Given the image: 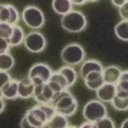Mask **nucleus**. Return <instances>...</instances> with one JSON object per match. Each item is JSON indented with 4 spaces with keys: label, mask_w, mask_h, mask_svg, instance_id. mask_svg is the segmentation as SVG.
<instances>
[{
    "label": "nucleus",
    "mask_w": 128,
    "mask_h": 128,
    "mask_svg": "<svg viewBox=\"0 0 128 128\" xmlns=\"http://www.w3.org/2000/svg\"><path fill=\"white\" fill-rule=\"evenodd\" d=\"M50 104L53 105L57 113L65 117H71L74 115L78 108L77 99L68 89L55 93Z\"/></svg>",
    "instance_id": "obj_1"
},
{
    "label": "nucleus",
    "mask_w": 128,
    "mask_h": 128,
    "mask_svg": "<svg viewBox=\"0 0 128 128\" xmlns=\"http://www.w3.org/2000/svg\"><path fill=\"white\" fill-rule=\"evenodd\" d=\"M61 25L64 30L70 33H79L84 31L88 25L86 16L81 12L72 10L62 16Z\"/></svg>",
    "instance_id": "obj_2"
},
{
    "label": "nucleus",
    "mask_w": 128,
    "mask_h": 128,
    "mask_svg": "<svg viewBox=\"0 0 128 128\" xmlns=\"http://www.w3.org/2000/svg\"><path fill=\"white\" fill-rule=\"evenodd\" d=\"M61 58L66 65H78L84 61L85 51L80 44L70 43L62 49Z\"/></svg>",
    "instance_id": "obj_3"
},
{
    "label": "nucleus",
    "mask_w": 128,
    "mask_h": 128,
    "mask_svg": "<svg viewBox=\"0 0 128 128\" xmlns=\"http://www.w3.org/2000/svg\"><path fill=\"white\" fill-rule=\"evenodd\" d=\"M22 18L26 26L32 29L41 28L45 22L43 12L34 6H28L23 9Z\"/></svg>",
    "instance_id": "obj_4"
},
{
    "label": "nucleus",
    "mask_w": 128,
    "mask_h": 128,
    "mask_svg": "<svg viewBox=\"0 0 128 128\" xmlns=\"http://www.w3.org/2000/svg\"><path fill=\"white\" fill-rule=\"evenodd\" d=\"M108 115L107 108L99 100H91L84 107L83 117L87 121L95 123L97 120Z\"/></svg>",
    "instance_id": "obj_5"
},
{
    "label": "nucleus",
    "mask_w": 128,
    "mask_h": 128,
    "mask_svg": "<svg viewBox=\"0 0 128 128\" xmlns=\"http://www.w3.org/2000/svg\"><path fill=\"white\" fill-rule=\"evenodd\" d=\"M26 48L32 53H40L47 46V40L43 34L37 31L29 32L23 41Z\"/></svg>",
    "instance_id": "obj_6"
},
{
    "label": "nucleus",
    "mask_w": 128,
    "mask_h": 128,
    "mask_svg": "<svg viewBox=\"0 0 128 128\" xmlns=\"http://www.w3.org/2000/svg\"><path fill=\"white\" fill-rule=\"evenodd\" d=\"M53 72L52 68L44 63H36L28 71V77L30 78H39L44 83H47L50 79Z\"/></svg>",
    "instance_id": "obj_7"
},
{
    "label": "nucleus",
    "mask_w": 128,
    "mask_h": 128,
    "mask_svg": "<svg viewBox=\"0 0 128 128\" xmlns=\"http://www.w3.org/2000/svg\"><path fill=\"white\" fill-rule=\"evenodd\" d=\"M116 95V85L110 83H104L97 90L98 100L103 103H110Z\"/></svg>",
    "instance_id": "obj_8"
},
{
    "label": "nucleus",
    "mask_w": 128,
    "mask_h": 128,
    "mask_svg": "<svg viewBox=\"0 0 128 128\" xmlns=\"http://www.w3.org/2000/svg\"><path fill=\"white\" fill-rule=\"evenodd\" d=\"M34 84L30 78H24L18 80V98L28 99L33 96Z\"/></svg>",
    "instance_id": "obj_9"
},
{
    "label": "nucleus",
    "mask_w": 128,
    "mask_h": 128,
    "mask_svg": "<svg viewBox=\"0 0 128 128\" xmlns=\"http://www.w3.org/2000/svg\"><path fill=\"white\" fill-rule=\"evenodd\" d=\"M121 73V69L116 65H110L104 68L101 72L104 82L116 84L119 81Z\"/></svg>",
    "instance_id": "obj_10"
},
{
    "label": "nucleus",
    "mask_w": 128,
    "mask_h": 128,
    "mask_svg": "<svg viewBox=\"0 0 128 128\" xmlns=\"http://www.w3.org/2000/svg\"><path fill=\"white\" fill-rule=\"evenodd\" d=\"M103 68H104V67L99 61H97L94 59L87 60V61L84 62L83 64L80 66V78L83 80L88 73H90L91 72H94V71L102 72Z\"/></svg>",
    "instance_id": "obj_11"
},
{
    "label": "nucleus",
    "mask_w": 128,
    "mask_h": 128,
    "mask_svg": "<svg viewBox=\"0 0 128 128\" xmlns=\"http://www.w3.org/2000/svg\"><path fill=\"white\" fill-rule=\"evenodd\" d=\"M2 98L7 100H12L18 98V80L11 79L2 88Z\"/></svg>",
    "instance_id": "obj_12"
},
{
    "label": "nucleus",
    "mask_w": 128,
    "mask_h": 128,
    "mask_svg": "<svg viewBox=\"0 0 128 128\" xmlns=\"http://www.w3.org/2000/svg\"><path fill=\"white\" fill-rule=\"evenodd\" d=\"M44 127H48V128L68 127V121L67 120V117L56 112L52 117L46 122Z\"/></svg>",
    "instance_id": "obj_13"
},
{
    "label": "nucleus",
    "mask_w": 128,
    "mask_h": 128,
    "mask_svg": "<svg viewBox=\"0 0 128 128\" xmlns=\"http://www.w3.org/2000/svg\"><path fill=\"white\" fill-rule=\"evenodd\" d=\"M52 6L55 13L64 16L72 10L73 3L70 0H53Z\"/></svg>",
    "instance_id": "obj_14"
},
{
    "label": "nucleus",
    "mask_w": 128,
    "mask_h": 128,
    "mask_svg": "<svg viewBox=\"0 0 128 128\" xmlns=\"http://www.w3.org/2000/svg\"><path fill=\"white\" fill-rule=\"evenodd\" d=\"M24 38L25 34L22 27L18 25L13 26L12 33L11 36L8 39L10 47H16V46L20 45L22 43H23Z\"/></svg>",
    "instance_id": "obj_15"
},
{
    "label": "nucleus",
    "mask_w": 128,
    "mask_h": 128,
    "mask_svg": "<svg viewBox=\"0 0 128 128\" xmlns=\"http://www.w3.org/2000/svg\"><path fill=\"white\" fill-rule=\"evenodd\" d=\"M58 72L61 73L66 79L68 89L71 87H72L76 83L77 78H78L77 73L75 72V70L72 66L64 65V66L62 67Z\"/></svg>",
    "instance_id": "obj_16"
},
{
    "label": "nucleus",
    "mask_w": 128,
    "mask_h": 128,
    "mask_svg": "<svg viewBox=\"0 0 128 128\" xmlns=\"http://www.w3.org/2000/svg\"><path fill=\"white\" fill-rule=\"evenodd\" d=\"M54 94V92L49 87L48 83H44L42 90V93L39 95L34 97V98L38 104H42V103L50 104L53 98Z\"/></svg>",
    "instance_id": "obj_17"
},
{
    "label": "nucleus",
    "mask_w": 128,
    "mask_h": 128,
    "mask_svg": "<svg viewBox=\"0 0 128 128\" xmlns=\"http://www.w3.org/2000/svg\"><path fill=\"white\" fill-rule=\"evenodd\" d=\"M116 36L123 42L128 41V20L122 19L114 27Z\"/></svg>",
    "instance_id": "obj_18"
},
{
    "label": "nucleus",
    "mask_w": 128,
    "mask_h": 128,
    "mask_svg": "<svg viewBox=\"0 0 128 128\" xmlns=\"http://www.w3.org/2000/svg\"><path fill=\"white\" fill-rule=\"evenodd\" d=\"M15 65V59L10 53L0 54V71L8 72Z\"/></svg>",
    "instance_id": "obj_19"
},
{
    "label": "nucleus",
    "mask_w": 128,
    "mask_h": 128,
    "mask_svg": "<svg viewBox=\"0 0 128 128\" xmlns=\"http://www.w3.org/2000/svg\"><path fill=\"white\" fill-rule=\"evenodd\" d=\"M110 104L113 108L118 111H126L128 109V98H120L115 95Z\"/></svg>",
    "instance_id": "obj_20"
},
{
    "label": "nucleus",
    "mask_w": 128,
    "mask_h": 128,
    "mask_svg": "<svg viewBox=\"0 0 128 128\" xmlns=\"http://www.w3.org/2000/svg\"><path fill=\"white\" fill-rule=\"evenodd\" d=\"M28 110L31 113H32L34 114V117H36L38 120H40L44 124H44H46V122L48 121V118H47V116H46L45 113L38 106V104H37V105L32 107Z\"/></svg>",
    "instance_id": "obj_21"
},
{
    "label": "nucleus",
    "mask_w": 128,
    "mask_h": 128,
    "mask_svg": "<svg viewBox=\"0 0 128 128\" xmlns=\"http://www.w3.org/2000/svg\"><path fill=\"white\" fill-rule=\"evenodd\" d=\"M95 127L97 128H114L115 124L114 120L108 116H105L94 123Z\"/></svg>",
    "instance_id": "obj_22"
},
{
    "label": "nucleus",
    "mask_w": 128,
    "mask_h": 128,
    "mask_svg": "<svg viewBox=\"0 0 128 128\" xmlns=\"http://www.w3.org/2000/svg\"><path fill=\"white\" fill-rule=\"evenodd\" d=\"M13 30V26L7 22H0V37L8 39Z\"/></svg>",
    "instance_id": "obj_23"
},
{
    "label": "nucleus",
    "mask_w": 128,
    "mask_h": 128,
    "mask_svg": "<svg viewBox=\"0 0 128 128\" xmlns=\"http://www.w3.org/2000/svg\"><path fill=\"white\" fill-rule=\"evenodd\" d=\"M24 117L27 120V121L29 123V124L32 126V128H40V127H44V124L38 120L36 117L34 116L32 113H31L29 110H28Z\"/></svg>",
    "instance_id": "obj_24"
},
{
    "label": "nucleus",
    "mask_w": 128,
    "mask_h": 128,
    "mask_svg": "<svg viewBox=\"0 0 128 128\" xmlns=\"http://www.w3.org/2000/svg\"><path fill=\"white\" fill-rule=\"evenodd\" d=\"M50 79L54 80V81H56L58 84H59V85L62 88L63 90L68 89L66 79L64 78V77L61 73H59L58 71L57 72H53Z\"/></svg>",
    "instance_id": "obj_25"
},
{
    "label": "nucleus",
    "mask_w": 128,
    "mask_h": 128,
    "mask_svg": "<svg viewBox=\"0 0 128 128\" xmlns=\"http://www.w3.org/2000/svg\"><path fill=\"white\" fill-rule=\"evenodd\" d=\"M8 6H9V10H10V17H9V20L8 23L12 26L17 25V22H18V19H19L18 12L17 8L12 5L8 4Z\"/></svg>",
    "instance_id": "obj_26"
},
{
    "label": "nucleus",
    "mask_w": 128,
    "mask_h": 128,
    "mask_svg": "<svg viewBox=\"0 0 128 128\" xmlns=\"http://www.w3.org/2000/svg\"><path fill=\"white\" fill-rule=\"evenodd\" d=\"M10 17V10L8 4H2L0 8V22H7Z\"/></svg>",
    "instance_id": "obj_27"
},
{
    "label": "nucleus",
    "mask_w": 128,
    "mask_h": 128,
    "mask_svg": "<svg viewBox=\"0 0 128 128\" xmlns=\"http://www.w3.org/2000/svg\"><path fill=\"white\" fill-rule=\"evenodd\" d=\"M38 106L45 113L46 116H47V118H48V120L56 113L54 108L53 107V105H52L51 104H44V103L38 104Z\"/></svg>",
    "instance_id": "obj_28"
},
{
    "label": "nucleus",
    "mask_w": 128,
    "mask_h": 128,
    "mask_svg": "<svg viewBox=\"0 0 128 128\" xmlns=\"http://www.w3.org/2000/svg\"><path fill=\"white\" fill-rule=\"evenodd\" d=\"M85 86L90 90L93 91H96L104 82V80L103 78H100L95 80H93V81H84Z\"/></svg>",
    "instance_id": "obj_29"
},
{
    "label": "nucleus",
    "mask_w": 128,
    "mask_h": 128,
    "mask_svg": "<svg viewBox=\"0 0 128 128\" xmlns=\"http://www.w3.org/2000/svg\"><path fill=\"white\" fill-rule=\"evenodd\" d=\"M11 79V75L8 72L0 71V88H2Z\"/></svg>",
    "instance_id": "obj_30"
},
{
    "label": "nucleus",
    "mask_w": 128,
    "mask_h": 128,
    "mask_svg": "<svg viewBox=\"0 0 128 128\" xmlns=\"http://www.w3.org/2000/svg\"><path fill=\"white\" fill-rule=\"evenodd\" d=\"M101 77H102V74L100 72L94 71V72H91L88 73L85 76V78L83 79V80L84 81H93V80H95Z\"/></svg>",
    "instance_id": "obj_31"
},
{
    "label": "nucleus",
    "mask_w": 128,
    "mask_h": 128,
    "mask_svg": "<svg viewBox=\"0 0 128 128\" xmlns=\"http://www.w3.org/2000/svg\"><path fill=\"white\" fill-rule=\"evenodd\" d=\"M118 12L122 19L128 20V2L118 7Z\"/></svg>",
    "instance_id": "obj_32"
},
{
    "label": "nucleus",
    "mask_w": 128,
    "mask_h": 128,
    "mask_svg": "<svg viewBox=\"0 0 128 128\" xmlns=\"http://www.w3.org/2000/svg\"><path fill=\"white\" fill-rule=\"evenodd\" d=\"M10 48V45L8 39L0 37V54L8 52Z\"/></svg>",
    "instance_id": "obj_33"
},
{
    "label": "nucleus",
    "mask_w": 128,
    "mask_h": 128,
    "mask_svg": "<svg viewBox=\"0 0 128 128\" xmlns=\"http://www.w3.org/2000/svg\"><path fill=\"white\" fill-rule=\"evenodd\" d=\"M115 85L116 91H128V80H119Z\"/></svg>",
    "instance_id": "obj_34"
},
{
    "label": "nucleus",
    "mask_w": 128,
    "mask_h": 128,
    "mask_svg": "<svg viewBox=\"0 0 128 128\" xmlns=\"http://www.w3.org/2000/svg\"><path fill=\"white\" fill-rule=\"evenodd\" d=\"M20 127H22V128H32V126L29 124V123L27 121V120L26 119L25 117H23L22 119V120H21Z\"/></svg>",
    "instance_id": "obj_35"
},
{
    "label": "nucleus",
    "mask_w": 128,
    "mask_h": 128,
    "mask_svg": "<svg viewBox=\"0 0 128 128\" xmlns=\"http://www.w3.org/2000/svg\"><path fill=\"white\" fill-rule=\"evenodd\" d=\"M128 2V0H111L112 4L116 6V7H120V6H122L123 4H124L125 2Z\"/></svg>",
    "instance_id": "obj_36"
},
{
    "label": "nucleus",
    "mask_w": 128,
    "mask_h": 128,
    "mask_svg": "<svg viewBox=\"0 0 128 128\" xmlns=\"http://www.w3.org/2000/svg\"><path fill=\"white\" fill-rule=\"evenodd\" d=\"M79 127H80V128H93V127H95V125H94V123L86 120V122L83 123Z\"/></svg>",
    "instance_id": "obj_37"
},
{
    "label": "nucleus",
    "mask_w": 128,
    "mask_h": 128,
    "mask_svg": "<svg viewBox=\"0 0 128 128\" xmlns=\"http://www.w3.org/2000/svg\"><path fill=\"white\" fill-rule=\"evenodd\" d=\"M73 5H76V6H81L84 5L87 2V0H70Z\"/></svg>",
    "instance_id": "obj_38"
},
{
    "label": "nucleus",
    "mask_w": 128,
    "mask_h": 128,
    "mask_svg": "<svg viewBox=\"0 0 128 128\" xmlns=\"http://www.w3.org/2000/svg\"><path fill=\"white\" fill-rule=\"evenodd\" d=\"M128 80V72L127 71H124L122 72L119 80Z\"/></svg>",
    "instance_id": "obj_39"
},
{
    "label": "nucleus",
    "mask_w": 128,
    "mask_h": 128,
    "mask_svg": "<svg viewBox=\"0 0 128 128\" xmlns=\"http://www.w3.org/2000/svg\"><path fill=\"white\" fill-rule=\"evenodd\" d=\"M5 107H6V104L4 102V99H2V100H0V114H2L4 111Z\"/></svg>",
    "instance_id": "obj_40"
},
{
    "label": "nucleus",
    "mask_w": 128,
    "mask_h": 128,
    "mask_svg": "<svg viewBox=\"0 0 128 128\" xmlns=\"http://www.w3.org/2000/svg\"><path fill=\"white\" fill-rule=\"evenodd\" d=\"M127 125H128V119L126 118V119H125L124 121L121 124L120 127H121V128H125V127L127 128Z\"/></svg>",
    "instance_id": "obj_41"
},
{
    "label": "nucleus",
    "mask_w": 128,
    "mask_h": 128,
    "mask_svg": "<svg viewBox=\"0 0 128 128\" xmlns=\"http://www.w3.org/2000/svg\"><path fill=\"white\" fill-rule=\"evenodd\" d=\"M99 0H87V2H96Z\"/></svg>",
    "instance_id": "obj_42"
},
{
    "label": "nucleus",
    "mask_w": 128,
    "mask_h": 128,
    "mask_svg": "<svg viewBox=\"0 0 128 128\" xmlns=\"http://www.w3.org/2000/svg\"><path fill=\"white\" fill-rule=\"evenodd\" d=\"M0 96H2V90H1V88H0Z\"/></svg>",
    "instance_id": "obj_43"
},
{
    "label": "nucleus",
    "mask_w": 128,
    "mask_h": 128,
    "mask_svg": "<svg viewBox=\"0 0 128 128\" xmlns=\"http://www.w3.org/2000/svg\"><path fill=\"white\" fill-rule=\"evenodd\" d=\"M1 7H2V4H0V8H1Z\"/></svg>",
    "instance_id": "obj_44"
}]
</instances>
